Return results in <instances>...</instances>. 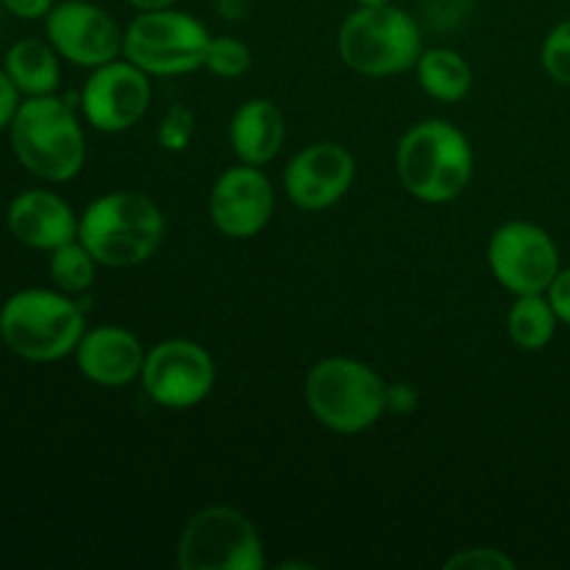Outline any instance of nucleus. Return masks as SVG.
Instances as JSON below:
<instances>
[{
    "label": "nucleus",
    "instance_id": "f257e3e1",
    "mask_svg": "<svg viewBox=\"0 0 570 570\" xmlns=\"http://www.w3.org/2000/svg\"><path fill=\"white\" fill-rule=\"evenodd\" d=\"M11 150L31 176L65 184L87 161V134L76 109L56 95L26 98L9 126Z\"/></svg>",
    "mask_w": 570,
    "mask_h": 570
},
{
    "label": "nucleus",
    "instance_id": "f03ea898",
    "mask_svg": "<svg viewBox=\"0 0 570 570\" xmlns=\"http://www.w3.org/2000/svg\"><path fill=\"white\" fill-rule=\"evenodd\" d=\"M78 239L104 267H137L159 250L165 239V215L142 193L115 189L83 209Z\"/></svg>",
    "mask_w": 570,
    "mask_h": 570
},
{
    "label": "nucleus",
    "instance_id": "7ed1b4c3",
    "mask_svg": "<svg viewBox=\"0 0 570 570\" xmlns=\"http://www.w3.org/2000/svg\"><path fill=\"white\" fill-rule=\"evenodd\" d=\"M87 332L81 304L61 289H20L0 306V340L26 362H59L76 354Z\"/></svg>",
    "mask_w": 570,
    "mask_h": 570
},
{
    "label": "nucleus",
    "instance_id": "20e7f679",
    "mask_svg": "<svg viewBox=\"0 0 570 570\" xmlns=\"http://www.w3.org/2000/svg\"><path fill=\"white\" fill-rule=\"evenodd\" d=\"M395 170L412 198L451 204L473 178V148L465 134L445 120H423L401 137Z\"/></svg>",
    "mask_w": 570,
    "mask_h": 570
},
{
    "label": "nucleus",
    "instance_id": "39448f33",
    "mask_svg": "<svg viewBox=\"0 0 570 570\" xmlns=\"http://www.w3.org/2000/svg\"><path fill=\"white\" fill-rule=\"evenodd\" d=\"M304 399L317 423L337 434H360L387 410V384L365 362L328 356L306 376Z\"/></svg>",
    "mask_w": 570,
    "mask_h": 570
},
{
    "label": "nucleus",
    "instance_id": "423d86ee",
    "mask_svg": "<svg viewBox=\"0 0 570 570\" xmlns=\"http://www.w3.org/2000/svg\"><path fill=\"white\" fill-rule=\"evenodd\" d=\"M340 59L367 78L406 72L423 53L415 17L395 6H360L345 17L337 37Z\"/></svg>",
    "mask_w": 570,
    "mask_h": 570
},
{
    "label": "nucleus",
    "instance_id": "0eeeda50",
    "mask_svg": "<svg viewBox=\"0 0 570 570\" xmlns=\"http://www.w3.org/2000/svg\"><path fill=\"white\" fill-rule=\"evenodd\" d=\"M209 28L187 11H139L122 31V56L148 76H187L204 67Z\"/></svg>",
    "mask_w": 570,
    "mask_h": 570
},
{
    "label": "nucleus",
    "instance_id": "6e6552de",
    "mask_svg": "<svg viewBox=\"0 0 570 570\" xmlns=\"http://www.w3.org/2000/svg\"><path fill=\"white\" fill-rule=\"evenodd\" d=\"M176 562L181 570H262L265 543L243 512L212 504L181 529Z\"/></svg>",
    "mask_w": 570,
    "mask_h": 570
},
{
    "label": "nucleus",
    "instance_id": "1a4fd4ad",
    "mask_svg": "<svg viewBox=\"0 0 570 570\" xmlns=\"http://www.w3.org/2000/svg\"><path fill=\"white\" fill-rule=\"evenodd\" d=\"M488 265L495 282L512 295L546 293L560 273V250L546 228L529 220H510L488 243Z\"/></svg>",
    "mask_w": 570,
    "mask_h": 570
},
{
    "label": "nucleus",
    "instance_id": "9d476101",
    "mask_svg": "<svg viewBox=\"0 0 570 570\" xmlns=\"http://www.w3.org/2000/svg\"><path fill=\"white\" fill-rule=\"evenodd\" d=\"M142 390L165 410H189L209 399L215 390V360L193 340H161L145 354Z\"/></svg>",
    "mask_w": 570,
    "mask_h": 570
},
{
    "label": "nucleus",
    "instance_id": "9b49d317",
    "mask_svg": "<svg viewBox=\"0 0 570 570\" xmlns=\"http://www.w3.org/2000/svg\"><path fill=\"white\" fill-rule=\"evenodd\" d=\"M45 37L61 59L87 70L109 65L122 53V31L109 11L89 0L56 3L45 17Z\"/></svg>",
    "mask_w": 570,
    "mask_h": 570
},
{
    "label": "nucleus",
    "instance_id": "f8f14e48",
    "mask_svg": "<svg viewBox=\"0 0 570 570\" xmlns=\"http://www.w3.org/2000/svg\"><path fill=\"white\" fill-rule=\"evenodd\" d=\"M150 106L148 72L131 61H109L95 67L81 89V111L92 128L120 134L137 126Z\"/></svg>",
    "mask_w": 570,
    "mask_h": 570
},
{
    "label": "nucleus",
    "instance_id": "ddd939ff",
    "mask_svg": "<svg viewBox=\"0 0 570 570\" xmlns=\"http://www.w3.org/2000/svg\"><path fill=\"white\" fill-rule=\"evenodd\" d=\"M276 209L273 184L254 165L228 167L209 193V217L228 239H250L271 223Z\"/></svg>",
    "mask_w": 570,
    "mask_h": 570
},
{
    "label": "nucleus",
    "instance_id": "4468645a",
    "mask_svg": "<svg viewBox=\"0 0 570 570\" xmlns=\"http://www.w3.org/2000/svg\"><path fill=\"white\" fill-rule=\"evenodd\" d=\"M356 178V161L340 142H315L298 150L284 170V189L304 212L332 209Z\"/></svg>",
    "mask_w": 570,
    "mask_h": 570
},
{
    "label": "nucleus",
    "instance_id": "2eb2a0df",
    "mask_svg": "<svg viewBox=\"0 0 570 570\" xmlns=\"http://www.w3.org/2000/svg\"><path fill=\"white\" fill-rule=\"evenodd\" d=\"M11 237L33 250H56L78 239V217L72 206L53 189H22L6 209Z\"/></svg>",
    "mask_w": 570,
    "mask_h": 570
},
{
    "label": "nucleus",
    "instance_id": "dca6fc26",
    "mask_svg": "<svg viewBox=\"0 0 570 570\" xmlns=\"http://www.w3.org/2000/svg\"><path fill=\"white\" fill-rule=\"evenodd\" d=\"M145 354L137 337L122 326L87 328L76 348V365L98 387H126L142 376Z\"/></svg>",
    "mask_w": 570,
    "mask_h": 570
},
{
    "label": "nucleus",
    "instance_id": "f3484780",
    "mask_svg": "<svg viewBox=\"0 0 570 570\" xmlns=\"http://www.w3.org/2000/svg\"><path fill=\"white\" fill-rule=\"evenodd\" d=\"M232 150L243 165L265 167L282 150L287 139V122L282 109L265 98H254L239 106L228 126Z\"/></svg>",
    "mask_w": 570,
    "mask_h": 570
},
{
    "label": "nucleus",
    "instance_id": "a211bd4d",
    "mask_svg": "<svg viewBox=\"0 0 570 570\" xmlns=\"http://www.w3.org/2000/svg\"><path fill=\"white\" fill-rule=\"evenodd\" d=\"M61 56L56 48L45 39H17L9 50H6L3 70L20 89L22 98H42V95H53L61 81Z\"/></svg>",
    "mask_w": 570,
    "mask_h": 570
},
{
    "label": "nucleus",
    "instance_id": "6ab92c4d",
    "mask_svg": "<svg viewBox=\"0 0 570 570\" xmlns=\"http://www.w3.org/2000/svg\"><path fill=\"white\" fill-rule=\"evenodd\" d=\"M417 81L423 92L432 95L434 100L443 104H456L465 98L473 87V70L465 61V56L451 48H432L423 50L417 59Z\"/></svg>",
    "mask_w": 570,
    "mask_h": 570
},
{
    "label": "nucleus",
    "instance_id": "aec40b11",
    "mask_svg": "<svg viewBox=\"0 0 570 570\" xmlns=\"http://www.w3.org/2000/svg\"><path fill=\"white\" fill-rule=\"evenodd\" d=\"M557 315L551 309L546 293L518 295L507 315V332L521 351H543L554 340Z\"/></svg>",
    "mask_w": 570,
    "mask_h": 570
},
{
    "label": "nucleus",
    "instance_id": "412c9836",
    "mask_svg": "<svg viewBox=\"0 0 570 570\" xmlns=\"http://www.w3.org/2000/svg\"><path fill=\"white\" fill-rule=\"evenodd\" d=\"M95 267H98V262L81 239H72V243L50 250V278L67 295L87 293L95 282Z\"/></svg>",
    "mask_w": 570,
    "mask_h": 570
},
{
    "label": "nucleus",
    "instance_id": "4be33fe9",
    "mask_svg": "<svg viewBox=\"0 0 570 570\" xmlns=\"http://www.w3.org/2000/svg\"><path fill=\"white\" fill-rule=\"evenodd\" d=\"M204 67L217 78H243L250 70V50L248 45L239 42L234 37H212L209 48H206Z\"/></svg>",
    "mask_w": 570,
    "mask_h": 570
},
{
    "label": "nucleus",
    "instance_id": "5701e85b",
    "mask_svg": "<svg viewBox=\"0 0 570 570\" xmlns=\"http://www.w3.org/2000/svg\"><path fill=\"white\" fill-rule=\"evenodd\" d=\"M540 61H543V70L549 72L551 81H557L560 87H570V17L551 28L543 50H540Z\"/></svg>",
    "mask_w": 570,
    "mask_h": 570
},
{
    "label": "nucleus",
    "instance_id": "b1692460",
    "mask_svg": "<svg viewBox=\"0 0 570 570\" xmlns=\"http://www.w3.org/2000/svg\"><path fill=\"white\" fill-rule=\"evenodd\" d=\"M159 145L165 150H173V154H181V150L189 148L195 137V117L187 106H170L167 115L161 117L159 122Z\"/></svg>",
    "mask_w": 570,
    "mask_h": 570
},
{
    "label": "nucleus",
    "instance_id": "393cba45",
    "mask_svg": "<svg viewBox=\"0 0 570 570\" xmlns=\"http://www.w3.org/2000/svg\"><path fill=\"white\" fill-rule=\"evenodd\" d=\"M449 570H515V560L501 549H468L445 562Z\"/></svg>",
    "mask_w": 570,
    "mask_h": 570
},
{
    "label": "nucleus",
    "instance_id": "a878e982",
    "mask_svg": "<svg viewBox=\"0 0 570 570\" xmlns=\"http://www.w3.org/2000/svg\"><path fill=\"white\" fill-rule=\"evenodd\" d=\"M546 298H549L557 321L570 326V267H566V271L560 267V273L554 276V282H551L549 289H546Z\"/></svg>",
    "mask_w": 570,
    "mask_h": 570
},
{
    "label": "nucleus",
    "instance_id": "bb28decb",
    "mask_svg": "<svg viewBox=\"0 0 570 570\" xmlns=\"http://www.w3.org/2000/svg\"><path fill=\"white\" fill-rule=\"evenodd\" d=\"M20 104H22L20 89L14 87V81L9 78V72L0 67V131H6V128L11 126L17 109H20Z\"/></svg>",
    "mask_w": 570,
    "mask_h": 570
},
{
    "label": "nucleus",
    "instance_id": "cd10ccee",
    "mask_svg": "<svg viewBox=\"0 0 570 570\" xmlns=\"http://www.w3.org/2000/svg\"><path fill=\"white\" fill-rule=\"evenodd\" d=\"M9 14H14L17 20H45L48 11L53 9L56 0H0Z\"/></svg>",
    "mask_w": 570,
    "mask_h": 570
},
{
    "label": "nucleus",
    "instance_id": "c85d7f7f",
    "mask_svg": "<svg viewBox=\"0 0 570 570\" xmlns=\"http://www.w3.org/2000/svg\"><path fill=\"white\" fill-rule=\"evenodd\" d=\"M417 406V390L412 384H390L387 387V410L401 412V415H410Z\"/></svg>",
    "mask_w": 570,
    "mask_h": 570
},
{
    "label": "nucleus",
    "instance_id": "c756f323",
    "mask_svg": "<svg viewBox=\"0 0 570 570\" xmlns=\"http://www.w3.org/2000/svg\"><path fill=\"white\" fill-rule=\"evenodd\" d=\"M128 6H134L137 11H159L176 6V0H126Z\"/></svg>",
    "mask_w": 570,
    "mask_h": 570
},
{
    "label": "nucleus",
    "instance_id": "7c9ffc66",
    "mask_svg": "<svg viewBox=\"0 0 570 570\" xmlns=\"http://www.w3.org/2000/svg\"><path fill=\"white\" fill-rule=\"evenodd\" d=\"M390 3V0H360V6H384Z\"/></svg>",
    "mask_w": 570,
    "mask_h": 570
}]
</instances>
